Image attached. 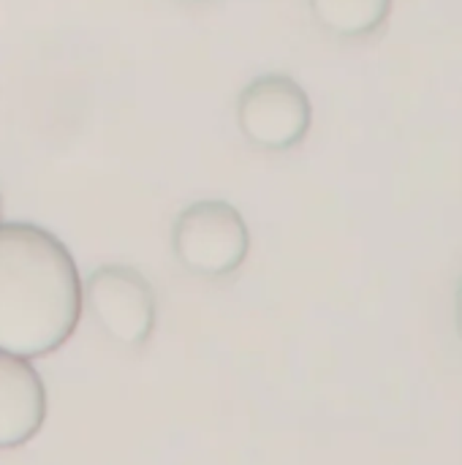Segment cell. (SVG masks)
Returning a JSON list of instances; mask_svg holds the SVG:
<instances>
[{"label":"cell","instance_id":"ba28073f","mask_svg":"<svg viewBox=\"0 0 462 465\" xmlns=\"http://www.w3.org/2000/svg\"><path fill=\"white\" fill-rule=\"evenodd\" d=\"M0 210H3V202H0Z\"/></svg>","mask_w":462,"mask_h":465},{"label":"cell","instance_id":"7a4b0ae2","mask_svg":"<svg viewBox=\"0 0 462 465\" xmlns=\"http://www.w3.org/2000/svg\"><path fill=\"white\" fill-rule=\"evenodd\" d=\"M177 262L204 278L231 275L251 251V232L242 213L223 199L188 204L172 226Z\"/></svg>","mask_w":462,"mask_h":465},{"label":"cell","instance_id":"6da1fadb","mask_svg":"<svg viewBox=\"0 0 462 465\" xmlns=\"http://www.w3.org/2000/svg\"><path fill=\"white\" fill-rule=\"evenodd\" d=\"M82 316V278L68 248L35 223L0 221V351H57Z\"/></svg>","mask_w":462,"mask_h":465},{"label":"cell","instance_id":"52a82bcc","mask_svg":"<svg viewBox=\"0 0 462 465\" xmlns=\"http://www.w3.org/2000/svg\"><path fill=\"white\" fill-rule=\"evenodd\" d=\"M455 330H457V338H460L462 346V278L457 281V289H455Z\"/></svg>","mask_w":462,"mask_h":465},{"label":"cell","instance_id":"5b68a950","mask_svg":"<svg viewBox=\"0 0 462 465\" xmlns=\"http://www.w3.org/2000/svg\"><path fill=\"white\" fill-rule=\"evenodd\" d=\"M46 420V390L30 360L0 351V450L35 439Z\"/></svg>","mask_w":462,"mask_h":465},{"label":"cell","instance_id":"3957f363","mask_svg":"<svg viewBox=\"0 0 462 465\" xmlns=\"http://www.w3.org/2000/svg\"><path fill=\"white\" fill-rule=\"evenodd\" d=\"M82 305L120 346L139 349L155 330V294L147 278L128 264H101L82 283Z\"/></svg>","mask_w":462,"mask_h":465},{"label":"cell","instance_id":"277c9868","mask_svg":"<svg viewBox=\"0 0 462 465\" xmlns=\"http://www.w3.org/2000/svg\"><path fill=\"white\" fill-rule=\"evenodd\" d=\"M310 123V98L286 74H261L237 98V125L256 147L289 150L308 136Z\"/></svg>","mask_w":462,"mask_h":465},{"label":"cell","instance_id":"8992f818","mask_svg":"<svg viewBox=\"0 0 462 465\" xmlns=\"http://www.w3.org/2000/svg\"><path fill=\"white\" fill-rule=\"evenodd\" d=\"M310 11L324 30L340 38H362L389 19L392 0H310Z\"/></svg>","mask_w":462,"mask_h":465}]
</instances>
